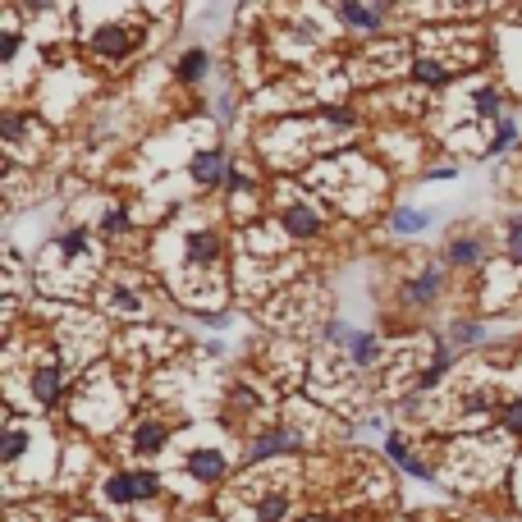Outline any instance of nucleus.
Instances as JSON below:
<instances>
[{
  "label": "nucleus",
  "mask_w": 522,
  "mask_h": 522,
  "mask_svg": "<svg viewBox=\"0 0 522 522\" xmlns=\"http://www.w3.org/2000/svg\"><path fill=\"white\" fill-rule=\"evenodd\" d=\"M138 42H142L138 28H101L97 42H92V46H97L101 60H124V55H129Z\"/></svg>",
  "instance_id": "f257e3e1"
},
{
  "label": "nucleus",
  "mask_w": 522,
  "mask_h": 522,
  "mask_svg": "<svg viewBox=\"0 0 522 522\" xmlns=\"http://www.w3.org/2000/svg\"><path fill=\"white\" fill-rule=\"evenodd\" d=\"M188 472H193L197 481H220V472H225V458H220V449H197L193 463H188Z\"/></svg>",
  "instance_id": "f03ea898"
},
{
  "label": "nucleus",
  "mask_w": 522,
  "mask_h": 522,
  "mask_svg": "<svg viewBox=\"0 0 522 522\" xmlns=\"http://www.w3.org/2000/svg\"><path fill=\"white\" fill-rule=\"evenodd\" d=\"M55 390H60V371H55L51 362H42V367H37V376H33V394H37L42 403H51Z\"/></svg>",
  "instance_id": "7ed1b4c3"
},
{
  "label": "nucleus",
  "mask_w": 522,
  "mask_h": 522,
  "mask_svg": "<svg viewBox=\"0 0 522 522\" xmlns=\"http://www.w3.org/2000/svg\"><path fill=\"white\" fill-rule=\"evenodd\" d=\"M188 257H193V266H211V261L220 257V243H216V234H197V239L188 243Z\"/></svg>",
  "instance_id": "20e7f679"
},
{
  "label": "nucleus",
  "mask_w": 522,
  "mask_h": 522,
  "mask_svg": "<svg viewBox=\"0 0 522 522\" xmlns=\"http://www.w3.org/2000/svg\"><path fill=\"white\" fill-rule=\"evenodd\" d=\"M289 440H294L289 431H266L257 445L248 449V458H271V454H280V449H289Z\"/></svg>",
  "instance_id": "39448f33"
},
{
  "label": "nucleus",
  "mask_w": 522,
  "mask_h": 522,
  "mask_svg": "<svg viewBox=\"0 0 522 522\" xmlns=\"http://www.w3.org/2000/svg\"><path fill=\"white\" fill-rule=\"evenodd\" d=\"M284 229L298 234V239H307V234H316V216L307 207H289V211H284Z\"/></svg>",
  "instance_id": "423d86ee"
},
{
  "label": "nucleus",
  "mask_w": 522,
  "mask_h": 522,
  "mask_svg": "<svg viewBox=\"0 0 522 522\" xmlns=\"http://www.w3.org/2000/svg\"><path fill=\"white\" fill-rule=\"evenodd\" d=\"M344 23H353V28H381V14L358 5V0H344Z\"/></svg>",
  "instance_id": "0eeeda50"
},
{
  "label": "nucleus",
  "mask_w": 522,
  "mask_h": 522,
  "mask_svg": "<svg viewBox=\"0 0 522 522\" xmlns=\"http://www.w3.org/2000/svg\"><path fill=\"white\" fill-rule=\"evenodd\" d=\"M165 445V426H138V435H133V449H138V454H156V449Z\"/></svg>",
  "instance_id": "6e6552de"
},
{
  "label": "nucleus",
  "mask_w": 522,
  "mask_h": 522,
  "mask_svg": "<svg viewBox=\"0 0 522 522\" xmlns=\"http://www.w3.org/2000/svg\"><path fill=\"white\" fill-rule=\"evenodd\" d=\"M220 170H225V156H220V152H202V156H197V165H193V174L202 179V184H216Z\"/></svg>",
  "instance_id": "1a4fd4ad"
},
{
  "label": "nucleus",
  "mask_w": 522,
  "mask_h": 522,
  "mask_svg": "<svg viewBox=\"0 0 522 522\" xmlns=\"http://www.w3.org/2000/svg\"><path fill=\"white\" fill-rule=\"evenodd\" d=\"M106 500H110V504L138 500V481H133V477H110V481H106Z\"/></svg>",
  "instance_id": "9d476101"
},
{
  "label": "nucleus",
  "mask_w": 522,
  "mask_h": 522,
  "mask_svg": "<svg viewBox=\"0 0 522 522\" xmlns=\"http://www.w3.org/2000/svg\"><path fill=\"white\" fill-rule=\"evenodd\" d=\"M284 513H289V500H284V495H266V500L257 504V518L261 522H280Z\"/></svg>",
  "instance_id": "9b49d317"
},
{
  "label": "nucleus",
  "mask_w": 522,
  "mask_h": 522,
  "mask_svg": "<svg viewBox=\"0 0 522 522\" xmlns=\"http://www.w3.org/2000/svg\"><path fill=\"white\" fill-rule=\"evenodd\" d=\"M179 74H184V78H202V74H207V55H202V51H188L184 60H179Z\"/></svg>",
  "instance_id": "f8f14e48"
},
{
  "label": "nucleus",
  "mask_w": 522,
  "mask_h": 522,
  "mask_svg": "<svg viewBox=\"0 0 522 522\" xmlns=\"http://www.w3.org/2000/svg\"><path fill=\"white\" fill-rule=\"evenodd\" d=\"M376 353H381L376 335H358V339H353V358H358V362H371V358H376Z\"/></svg>",
  "instance_id": "ddd939ff"
},
{
  "label": "nucleus",
  "mask_w": 522,
  "mask_h": 522,
  "mask_svg": "<svg viewBox=\"0 0 522 522\" xmlns=\"http://www.w3.org/2000/svg\"><path fill=\"white\" fill-rule=\"evenodd\" d=\"M422 225H426L422 211H399V216H394V229H399V234H417Z\"/></svg>",
  "instance_id": "4468645a"
},
{
  "label": "nucleus",
  "mask_w": 522,
  "mask_h": 522,
  "mask_svg": "<svg viewBox=\"0 0 522 522\" xmlns=\"http://www.w3.org/2000/svg\"><path fill=\"white\" fill-rule=\"evenodd\" d=\"M413 74L422 78V83H445V65H431V60H417Z\"/></svg>",
  "instance_id": "2eb2a0df"
},
{
  "label": "nucleus",
  "mask_w": 522,
  "mask_h": 522,
  "mask_svg": "<svg viewBox=\"0 0 522 522\" xmlns=\"http://www.w3.org/2000/svg\"><path fill=\"white\" fill-rule=\"evenodd\" d=\"M19 454H23V431L19 426H10V431H5V463H14Z\"/></svg>",
  "instance_id": "dca6fc26"
},
{
  "label": "nucleus",
  "mask_w": 522,
  "mask_h": 522,
  "mask_svg": "<svg viewBox=\"0 0 522 522\" xmlns=\"http://www.w3.org/2000/svg\"><path fill=\"white\" fill-rule=\"evenodd\" d=\"M435 284H440V275H435V271H431V275H422V280L413 284V303H426V298L435 294Z\"/></svg>",
  "instance_id": "f3484780"
},
{
  "label": "nucleus",
  "mask_w": 522,
  "mask_h": 522,
  "mask_svg": "<svg viewBox=\"0 0 522 522\" xmlns=\"http://www.w3.org/2000/svg\"><path fill=\"white\" fill-rule=\"evenodd\" d=\"M509 142H513V120H504V124H500V133H495V142H490V152H504Z\"/></svg>",
  "instance_id": "a211bd4d"
},
{
  "label": "nucleus",
  "mask_w": 522,
  "mask_h": 522,
  "mask_svg": "<svg viewBox=\"0 0 522 522\" xmlns=\"http://www.w3.org/2000/svg\"><path fill=\"white\" fill-rule=\"evenodd\" d=\"M472 257H477V243H472V239L454 243V261H472Z\"/></svg>",
  "instance_id": "6ab92c4d"
},
{
  "label": "nucleus",
  "mask_w": 522,
  "mask_h": 522,
  "mask_svg": "<svg viewBox=\"0 0 522 522\" xmlns=\"http://www.w3.org/2000/svg\"><path fill=\"white\" fill-rule=\"evenodd\" d=\"M509 248H513V257H522V220L509 225Z\"/></svg>",
  "instance_id": "aec40b11"
},
{
  "label": "nucleus",
  "mask_w": 522,
  "mask_h": 522,
  "mask_svg": "<svg viewBox=\"0 0 522 522\" xmlns=\"http://www.w3.org/2000/svg\"><path fill=\"white\" fill-rule=\"evenodd\" d=\"M472 106L481 110V115H495V92H477V101Z\"/></svg>",
  "instance_id": "412c9836"
},
{
  "label": "nucleus",
  "mask_w": 522,
  "mask_h": 522,
  "mask_svg": "<svg viewBox=\"0 0 522 522\" xmlns=\"http://www.w3.org/2000/svg\"><path fill=\"white\" fill-rule=\"evenodd\" d=\"M504 422H509L513 431H522V403H509V413H504Z\"/></svg>",
  "instance_id": "4be33fe9"
},
{
  "label": "nucleus",
  "mask_w": 522,
  "mask_h": 522,
  "mask_svg": "<svg viewBox=\"0 0 522 522\" xmlns=\"http://www.w3.org/2000/svg\"><path fill=\"white\" fill-rule=\"evenodd\" d=\"M14 51H19V37L5 33V46H0V55H5V60H14Z\"/></svg>",
  "instance_id": "5701e85b"
}]
</instances>
